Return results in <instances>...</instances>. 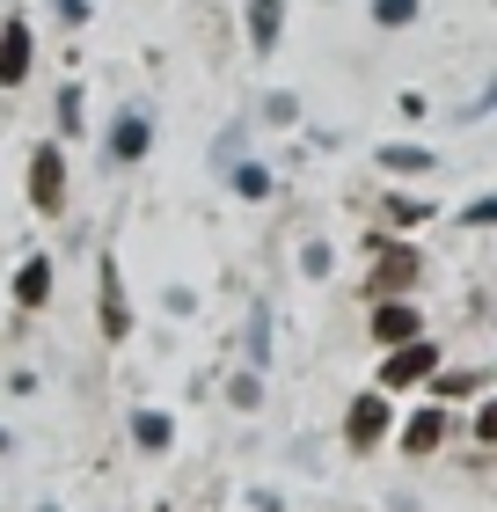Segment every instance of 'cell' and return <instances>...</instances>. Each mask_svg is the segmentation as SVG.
<instances>
[{
    "label": "cell",
    "instance_id": "44dd1931",
    "mask_svg": "<svg viewBox=\"0 0 497 512\" xmlns=\"http://www.w3.org/2000/svg\"><path fill=\"white\" fill-rule=\"evenodd\" d=\"M483 110H497V81L483 88V103H468V118H483Z\"/></svg>",
    "mask_w": 497,
    "mask_h": 512
},
{
    "label": "cell",
    "instance_id": "4fadbf2b",
    "mask_svg": "<svg viewBox=\"0 0 497 512\" xmlns=\"http://www.w3.org/2000/svg\"><path fill=\"white\" fill-rule=\"evenodd\" d=\"M373 22H381V30H402V22H417V0H373Z\"/></svg>",
    "mask_w": 497,
    "mask_h": 512
},
{
    "label": "cell",
    "instance_id": "5bb4252c",
    "mask_svg": "<svg viewBox=\"0 0 497 512\" xmlns=\"http://www.w3.org/2000/svg\"><path fill=\"white\" fill-rule=\"evenodd\" d=\"M381 161H388V169H432V154H424V147H388Z\"/></svg>",
    "mask_w": 497,
    "mask_h": 512
},
{
    "label": "cell",
    "instance_id": "ba28073f",
    "mask_svg": "<svg viewBox=\"0 0 497 512\" xmlns=\"http://www.w3.org/2000/svg\"><path fill=\"white\" fill-rule=\"evenodd\" d=\"M147 139H154L147 118H139V110H125V118L110 125V154H117V161H139V154H147Z\"/></svg>",
    "mask_w": 497,
    "mask_h": 512
},
{
    "label": "cell",
    "instance_id": "e0dca14e",
    "mask_svg": "<svg viewBox=\"0 0 497 512\" xmlns=\"http://www.w3.org/2000/svg\"><path fill=\"white\" fill-rule=\"evenodd\" d=\"M432 388H439V395H446V403H454V395H468V388H476V374H439V381H432Z\"/></svg>",
    "mask_w": 497,
    "mask_h": 512
},
{
    "label": "cell",
    "instance_id": "52a82bcc",
    "mask_svg": "<svg viewBox=\"0 0 497 512\" xmlns=\"http://www.w3.org/2000/svg\"><path fill=\"white\" fill-rule=\"evenodd\" d=\"M30 74V30L22 22H0V88H15Z\"/></svg>",
    "mask_w": 497,
    "mask_h": 512
},
{
    "label": "cell",
    "instance_id": "d6986e66",
    "mask_svg": "<svg viewBox=\"0 0 497 512\" xmlns=\"http://www.w3.org/2000/svg\"><path fill=\"white\" fill-rule=\"evenodd\" d=\"M468 227H497V198H483V205H468Z\"/></svg>",
    "mask_w": 497,
    "mask_h": 512
},
{
    "label": "cell",
    "instance_id": "9a60e30c",
    "mask_svg": "<svg viewBox=\"0 0 497 512\" xmlns=\"http://www.w3.org/2000/svg\"><path fill=\"white\" fill-rule=\"evenodd\" d=\"M234 191H242V198H264L271 176H264V169H234Z\"/></svg>",
    "mask_w": 497,
    "mask_h": 512
},
{
    "label": "cell",
    "instance_id": "7c38bea8",
    "mask_svg": "<svg viewBox=\"0 0 497 512\" xmlns=\"http://www.w3.org/2000/svg\"><path fill=\"white\" fill-rule=\"evenodd\" d=\"M132 439H139V447H147V454H161V447H169V439H176V425H169V417H161V410H139V417H132Z\"/></svg>",
    "mask_w": 497,
    "mask_h": 512
},
{
    "label": "cell",
    "instance_id": "5b68a950",
    "mask_svg": "<svg viewBox=\"0 0 497 512\" xmlns=\"http://www.w3.org/2000/svg\"><path fill=\"white\" fill-rule=\"evenodd\" d=\"M381 432H388V403H381V395H359V403L344 410V439H351V447H373Z\"/></svg>",
    "mask_w": 497,
    "mask_h": 512
},
{
    "label": "cell",
    "instance_id": "603a6c76",
    "mask_svg": "<svg viewBox=\"0 0 497 512\" xmlns=\"http://www.w3.org/2000/svg\"><path fill=\"white\" fill-rule=\"evenodd\" d=\"M0 447H8V432H0Z\"/></svg>",
    "mask_w": 497,
    "mask_h": 512
},
{
    "label": "cell",
    "instance_id": "277c9868",
    "mask_svg": "<svg viewBox=\"0 0 497 512\" xmlns=\"http://www.w3.org/2000/svg\"><path fill=\"white\" fill-rule=\"evenodd\" d=\"M373 256H381V264H373L366 286L381 293V300H388V293H402V286L417 278V249H402V242H395V249H373Z\"/></svg>",
    "mask_w": 497,
    "mask_h": 512
},
{
    "label": "cell",
    "instance_id": "30bf717a",
    "mask_svg": "<svg viewBox=\"0 0 497 512\" xmlns=\"http://www.w3.org/2000/svg\"><path fill=\"white\" fill-rule=\"evenodd\" d=\"M278 22H286V0H256V8H249V44H256V52L278 44Z\"/></svg>",
    "mask_w": 497,
    "mask_h": 512
},
{
    "label": "cell",
    "instance_id": "7402d4cb",
    "mask_svg": "<svg viewBox=\"0 0 497 512\" xmlns=\"http://www.w3.org/2000/svg\"><path fill=\"white\" fill-rule=\"evenodd\" d=\"M37 512H59V505H37Z\"/></svg>",
    "mask_w": 497,
    "mask_h": 512
},
{
    "label": "cell",
    "instance_id": "ac0fdd59",
    "mask_svg": "<svg viewBox=\"0 0 497 512\" xmlns=\"http://www.w3.org/2000/svg\"><path fill=\"white\" fill-rule=\"evenodd\" d=\"M476 439H490V447H497V403H483V410H476Z\"/></svg>",
    "mask_w": 497,
    "mask_h": 512
},
{
    "label": "cell",
    "instance_id": "3957f363",
    "mask_svg": "<svg viewBox=\"0 0 497 512\" xmlns=\"http://www.w3.org/2000/svg\"><path fill=\"white\" fill-rule=\"evenodd\" d=\"M424 374H439V352H432L424 337H410V344H388L381 388H410V381H424Z\"/></svg>",
    "mask_w": 497,
    "mask_h": 512
},
{
    "label": "cell",
    "instance_id": "ffe728a7",
    "mask_svg": "<svg viewBox=\"0 0 497 512\" xmlns=\"http://www.w3.org/2000/svg\"><path fill=\"white\" fill-rule=\"evenodd\" d=\"M52 8H59L66 22H88V0H52Z\"/></svg>",
    "mask_w": 497,
    "mask_h": 512
},
{
    "label": "cell",
    "instance_id": "8992f818",
    "mask_svg": "<svg viewBox=\"0 0 497 512\" xmlns=\"http://www.w3.org/2000/svg\"><path fill=\"white\" fill-rule=\"evenodd\" d=\"M373 337H381V344H410V337H424V315L410 308V300H381V315H373Z\"/></svg>",
    "mask_w": 497,
    "mask_h": 512
},
{
    "label": "cell",
    "instance_id": "2e32d148",
    "mask_svg": "<svg viewBox=\"0 0 497 512\" xmlns=\"http://www.w3.org/2000/svg\"><path fill=\"white\" fill-rule=\"evenodd\" d=\"M59 125L81 132V88H66V96H59Z\"/></svg>",
    "mask_w": 497,
    "mask_h": 512
},
{
    "label": "cell",
    "instance_id": "8fae6325",
    "mask_svg": "<svg viewBox=\"0 0 497 512\" xmlns=\"http://www.w3.org/2000/svg\"><path fill=\"white\" fill-rule=\"evenodd\" d=\"M439 432H446V417H439V410H417L410 425H402V447H410V454H432Z\"/></svg>",
    "mask_w": 497,
    "mask_h": 512
},
{
    "label": "cell",
    "instance_id": "7a4b0ae2",
    "mask_svg": "<svg viewBox=\"0 0 497 512\" xmlns=\"http://www.w3.org/2000/svg\"><path fill=\"white\" fill-rule=\"evenodd\" d=\"M30 205H37V213H59V205H66V154L59 147L30 154Z\"/></svg>",
    "mask_w": 497,
    "mask_h": 512
},
{
    "label": "cell",
    "instance_id": "6da1fadb",
    "mask_svg": "<svg viewBox=\"0 0 497 512\" xmlns=\"http://www.w3.org/2000/svg\"><path fill=\"white\" fill-rule=\"evenodd\" d=\"M96 308H103V337L125 344L132 337V308H125V278H117V256L96 264Z\"/></svg>",
    "mask_w": 497,
    "mask_h": 512
},
{
    "label": "cell",
    "instance_id": "9c48e42d",
    "mask_svg": "<svg viewBox=\"0 0 497 512\" xmlns=\"http://www.w3.org/2000/svg\"><path fill=\"white\" fill-rule=\"evenodd\" d=\"M15 300L22 308H44V300H52V264H44V256H30V264L15 271Z\"/></svg>",
    "mask_w": 497,
    "mask_h": 512
}]
</instances>
